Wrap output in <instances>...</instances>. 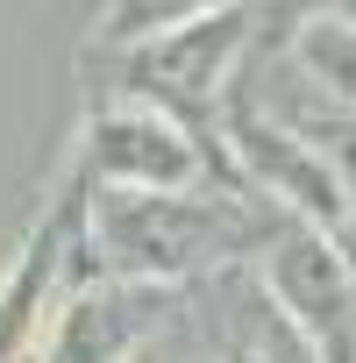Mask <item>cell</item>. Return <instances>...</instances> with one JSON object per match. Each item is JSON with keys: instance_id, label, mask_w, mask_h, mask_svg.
<instances>
[{"instance_id": "1", "label": "cell", "mask_w": 356, "mask_h": 363, "mask_svg": "<svg viewBox=\"0 0 356 363\" xmlns=\"http://www.w3.org/2000/svg\"><path fill=\"white\" fill-rule=\"evenodd\" d=\"M271 214H250L243 200H214V193H107L93 186V221L79 235V250H93V264L114 285H164L178 292L186 278H214L235 257L271 242Z\"/></svg>"}, {"instance_id": "2", "label": "cell", "mask_w": 356, "mask_h": 363, "mask_svg": "<svg viewBox=\"0 0 356 363\" xmlns=\"http://www.w3.org/2000/svg\"><path fill=\"white\" fill-rule=\"evenodd\" d=\"M264 285L313 349V363H356V271L342 264L328 228L278 221L264 242Z\"/></svg>"}, {"instance_id": "3", "label": "cell", "mask_w": 356, "mask_h": 363, "mask_svg": "<svg viewBox=\"0 0 356 363\" xmlns=\"http://www.w3.org/2000/svg\"><path fill=\"white\" fill-rule=\"evenodd\" d=\"M93 178L107 193H200L207 157L186 135V121L150 107V100H114L93 114Z\"/></svg>"}, {"instance_id": "4", "label": "cell", "mask_w": 356, "mask_h": 363, "mask_svg": "<svg viewBox=\"0 0 356 363\" xmlns=\"http://www.w3.org/2000/svg\"><path fill=\"white\" fill-rule=\"evenodd\" d=\"M186 328L200 335V349L214 363H313V349L299 342V328L278 313L264 271H250V264H228V271L200 278Z\"/></svg>"}, {"instance_id": "5", "label": "cell", "mask_w": 356, "mask_h": 363, "mask_svg": "<svg viewBox=\"0 0 356 363\" xmlns=\"http://www.w3.org/2000/svg\"><path fill=\"white\" fill-rule=\"evenodd\" d=\"M250 36V15L243 8H221V15H186L143 43L135 57V100L178 114L186 100H221L228 93V72H235V50Z\"/></svg>"}, {"instance_id": "6", "label": "cell", "mask_w": 356, "mask_h": 363, "mask_svg": "<svg viewBox=\"0 0 356 363\" xmlns=\"http://www.w3.org/2000/svg\"><path fill=\"white\" fill-rule=\"evenodd\" d=\"M178 292L164 285H100V292H79L50 342H43V363H128L157 328H164V306Z\"/></svg>"}, {"instance_id": "7", "label": "cell", "mask_w": 356, "mask_h": 363, "mask_svg": "<svg viewBox=\"0 0 356 363\" xmlns=\"http://www.w3.org/2000/svg\"><path fill=\"white\" fill-rule=\"evenodd\" d=\"M50 271H57V228H50L43 242H29V257L8 271V285H0V363H8V356H22V349L36 342Z\"/></svg>"}, {"instance_id": "8", "label": "cell", "mask_w": 356, "mask_h": 363, "mask_svg": "<svg viewBox=\"0 0 356 363\" xmlns=\"http://www.w3.org/2000/svg\"><path fill=\"white\" fill-rule=\"evenodd\" d=\"M128 363H214V356L200 349V335H193V328H171V335H150Z\"/></svg>"}]
</instances>
